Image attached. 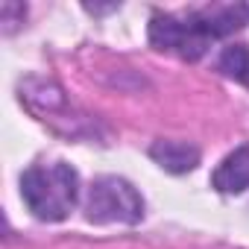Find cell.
<instances>
[{
    "instance_id": "obj_1",
    "label": "cell",
    "mask_w": 249,
    "mask_h": 249,
    "mask_svg": "<svg viewBox=\"0 0 249 249\" xmlns=\"http://www.w3.org/2000/svg\"><path fill=\"white\" fill-rule=\"evenodd\" d=\"M21 196L27 208L47 223L65 220L79 196V176L71 164H36L21 176Z\"/></svg>"
},
{
    "instance_id": "obj_2",
    "label": "cell",
    "mask_w": 249,
    "mask_h": 249,
    "mask_svg": "<svg viewBox=\"0 0 249 249\" xmlns=\"http://www.w3.org/2000/svg\"><path fill=\"white\" fill-rule=\"evenodd\" d=\"M85 217L91 223H138L144 217V199L126 179L100 176L88 191Z\"/></svg>"
},
{
    "instance_id": "obj_3",
    "label": "cell",
    "mask_w": 249,
    "mask_h": 249,
    "mask_svg": "<svg viewBox=\"0 0 249 249\" xmlns=\"http://www.w3.org/2000/svg\"><path fill=\"white\" fill-rule=\"evenodd\" d=\"M150 41H153V47H159L164 53H176L182 59H199L208 50L211 36L202 30V24L196 21L194 12H188L185 18L153 15V21H150Z\"/></svg>"
},
{
    "instance_id": "obj_4",
    "label": "cell",
    "mask_w": 249,
    "mask_h": 249,
    "mask_svg": "<svg viewBox=\"0 0 249 249\" xmlns=\"http://www.w3.org/2000/svg\"><path fill=\"white\" fill-rule=\"evenodd\" d=\"M196 21L202 24V30L214 38H223L234 30H240L246 21H249V6L246 3H226V6H205V9H196L194 12Z\"/></svg>"
},
{
    "instance_id": "obj_5",
    "label": "cell",
    "mask_w": 249,
    "mask_h": 249,
    "mask_svg": "<svg viewBox=\"0 0 249 249\" xmlns=\"http://www.w3.org/2000/svg\"><path fill=\"white\" fill-rule=\"evenodd\" d=\"M211 185L220 191V194H243L249 188V144L237 147L234 153H229L214 176H211Z\"/></svg>"
},
{
    "instance_id": "obj_6",
    "label": "cell",
    "mask_w": 249,
    "mask_h": 249,
    "mask_svg": "<svg viewBox=\"0 0 249 249\" xmlns=\"http://www.w3.org/2000/svg\"><path fill=\"white\" fill-rule=\"evenodd\" d=\"M150 156L167 173H191L199 164V150L188 141H156L150 147Z\"/></svg>"
},
{
    "instance_id": "obj_7",
    "label": "cell",
    "mask_w": 249,
    "mask_h": 249,
    "mask_svg": "<svg viewBox=\"0 0 249 249\" xmlns=\"http://www.w3.org/2000/svg\"><path fill=\"white\" fill-rule=\"evenodd\" d=\"M220 71L229 79H234V82H240V85L249 88V47L246 44L226 47L223 56H220Z\"/></svg>"
}]
</instances>
